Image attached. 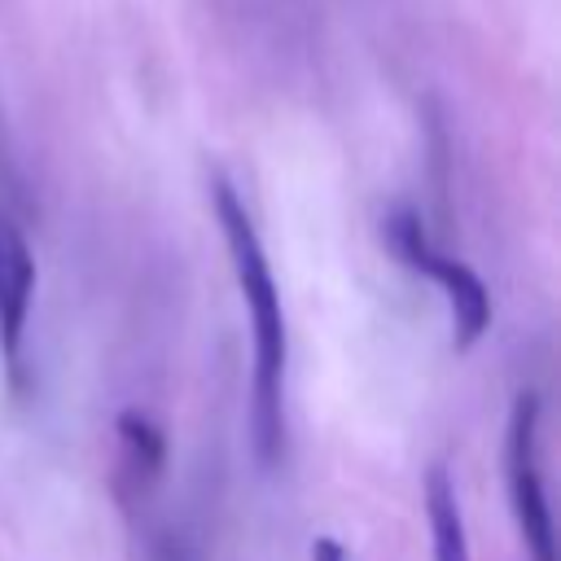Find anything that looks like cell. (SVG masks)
<instances>
[{"label":"cell","instance_id":"cell-1","mask_svg":"<svg viewBox=\"0 0 561 561\" xmlns=\"http://www.w3.org/2000/svg\"><path fill=\"white\" fill-rule=\"evenodd\" d=\"M215 219L228 241V259L237 272V289L250 316L254 337V373H250V443L259 465H276L285 451V368H289V333H285V307L272 276V263L263 254L259 228L237 197L228 180H215Z\"/></svg>","mask_w":561,"mask_h":561},{"label":"cell","instance_id":"cell-2","mask_svg":"<svg viewBox=\"0 0 561 561\" xmlns=\"http://www.w3.org/2000/svg\"><path fill=\"white\" fill-rule=\"evenodd\" d=\"M381 228H386L390 254L443 289V298L451 307V342H456V351H469L486 333V324H491V294H486L482 276L469 263L434 250L430 237H425L421 215L408 210V206H394Z\"/></svg>","mask_w":561,"mask_h":561},{"label":"cell","instance_id":"cell-3","mask_svg":"<svg viewBox=\"0 0 561 561\" xmlns=\"http://www.w3.org/2000/svg\"><path fill=\"white\" fill-rule=\"evenodd\" d=\"M535 438H539V394L522 390L513 399V416H508V434H504L508 500H513V517L522 526V539L530 548V561H557L552 513H548V495H543V473H539Z\"/></svg>","mask_w":561,"mask_h":561},{"label":"cell","instance_id":"cell-4","mask_svg":"<svg viewBox=\"0 0 561 561\" xmlns=\"http://www.w3.org/2000/svg\"><path fill=\"white\" fill-rule=\"evenodd\" d=\"M31 298H35V254L22 237V228L0 210V355L13 373V381L22 368Z\"/></svg>","mask_w":561,"mask_h":561},{"label":"cell","instance_id":"cell-5","mask_svg":"<svg viewBox=\"0 0 561 561\" xmlns=\"http://www.w3.org/2000/svg\"><path fill=\"white\" fill-rule=\"evenodd\" d=\"M118 447H123V482L127 495H145L153 486V478L167 465V434L136 408L118 412Z\"/></svg>","mask_w":561,"mask_h":561},{"label":"cell","instance_id":"cell-6","mask_svg":"<svg viewBox=\"0 0 561 561\" xmlns=\"http://www.w3.org/2000/svg\"><path fill=\"white\" fill-rule=\"evenodd\" d=\"M425 517H430L434 561H469V539H465V522H460L456 482L443 465H430V473H425Z\"/></svg>","mask_w":561,"mask_h":561},{"label":"cell","instance_id":"cell-7","mask_svg":"<svg viewBox=\"0 0 561 561\" xmlns=\"http://www.w3.org/2000/svg\"><path fill=\"white\" fill-rule=\"evenodd\" d=\"M311 561H351V552H346L337 539H324V535H320V539L311 543Z\"/></svg>","mask_w":561,"mask_h":561}]
</instances>
